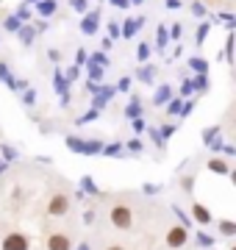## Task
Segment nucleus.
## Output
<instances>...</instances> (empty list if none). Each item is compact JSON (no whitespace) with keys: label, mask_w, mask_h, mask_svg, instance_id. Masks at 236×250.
Listing matches in <instances>:
<instances>
[{"label":"nucleus","mask_w":236,"mask_h":250,"mask_svg":"<svg viewBox=\"0 0 236 250\" xmlns=\"http://www.w3.org/2000/svg\"><path fill=\"white\" fill-rule=\"evenodd\" d=\"M47 250H70V239H67L64 233H53V236L47 239Z\"/></svg>","instance_id":"nucleus-5"},{"label":"nucleus","mask_w":236,"mask_h":250,"mask_svg":"<svg viewBox=\"0 0 236 250\" xmlns=\"http://www.w3.org/2000/svg\"><path fill=\"white\" fill-rule=\"evenodd\" d=\"M111 223L117 225V228H122V231L131 228V225H134V214H131V208H128V206H114V208H111Z\"/></svg>","instance_id":"nucleus-1"},{"label":"nucleus","mask_w":236,"mask_h":250,"mask_svg":"<svg viewBox=\"0 0 236 250\" xmlns=\"http://www.w3.org/2000/svg\"><path fill=\"white\" fill-rule=\"evenodd\" d=\"M219 231L225 233V236H234V233H236V223H219Z\"/></svg>","instance_id":"nucleus-10"},{"label":"nucleus","mask_w":236,"mask_h":250,"mask_svg":"<svg viewBox=\"0 0 236 250\" xmlns=\"http://www.w3.org/2000/svg\"><path fill=\"white\" fill-rule=\"evenodd\" d=\"M167 42V28H158V45H164Z\"/></svg>","instance_id":"nucleus-20"},{"label":"nucleus","mask_w":236,"mask_h":250,"mask_svg":"<svg viewBox=\"0 0 236 250\" xmlns=\"http://www.w3.org/2000/svg\"><path fill=\"white\" fill-rule=\"evenodd\" d=\"M53 11H56L53 0H39V14H53Z\"/></svg>","instance_id":"nucleus-9"},{"label":"nucleus","mask_w":236,"mask_h":250,"mask_svg":"<svg viewBox=\"0 0 236 250\" xmlns=\"http://www.w3.org/2000/svg\"><path fill=\"white\" fill-rule=\"evenodd\" d=\"M6 28H9V31H17V28H20V20H17V17H9V20H6Z\"/></svg>","instance_id":"nucleus-13"},{"label":"nucleus","mask_w":236,"mask_h":250,"mask_svg":"<svg viewBox=\"0 0 236 250\" xmlns=\"http://www.w3.org/2000/svg\"><path fill=\"white\" fill-rule=\"evenodd\" d=\"M128 114H131V117H137V114H139V103H137V100L131 103V108H128Z\"/></svg>","instance_id":"nucleus-21"},{"label":"nucleus","mask_w":236,"mask_h":250,"mask_svg":"<svg viewBox=\"0 0 236 250\" xmlns=\"http://www.w3.org/2000/svg\"><path fill=\"white\" fill-rule=\"evenodd\" d=\"M214 134H217V128H209V131H206V142H211V139H214Z\"/></svg>","instance_id":"nucleus-24"},{"label":"nucleus","mask_w":236,"mask_h":250,"mask_svg":"<svg viewBox=\"0 0 236 250\" xmlns=\"http://www.w3.org/2000/svg\"><path fill=\"white\" fill-rule=\"evenodd\" d=\"M192 217H195V220H197L200 225H209L211 223V214H209V208H206V206H195V208H192Z\"/></svg>","instance_id":"nucleus-6"},{"label":"nucleus","mask_w":236,"mask_h":250,"mask_svg":"<svg viewBox=\"0 0 236 250\" xmlns=\"http://www.w3.org/2000/svg\"><path fill=\"white\" fill-rule=\"evenodd\" d=\"M137 28H139V22H125V28H122V34H125V36H131L134 31H137Z\"/></svg>","instance_id":"nucleus-12"},{"label":"nucleus","mask_w":236,"mask_h":250,"mask_svg":"<svg viewBox=\"0 0 236 250\" xmlns=\"http://www.w3.org/2000/svg\"><path fill=\"white\" fill-rule=\"evenodd\" d=\"M167 6H170V9H178V6H181V0H167Z\"/></svg>","instance_id":"nucleus-26"},{"label":"nucleus","mask_w":236,"mask_h":250,"mask_svg":"<svg viewBox=\"0 0 236 250\" xmlns=\"http://www.w3.org/2000/svg\"><path fill=\"white\" fill-rule=\"evenodd\" d=\"M81 28H83V34H95L98 31V11H92L89 17L81 22Z\"/></svg>","instance_id":"nucleus-7"},{"label":"nucleus","mask_w":236,"mask_h":250,"mask_svg":"<svg viewBox=\"0 0 236 250\" xmlns=\"http://www.w3.org/2000/svg\"><path fill=\"white\" fill-rule=\"evenodd\" d=\"M178 108H181V100H173V103H170V114H175Z\"/></svg>","instance_id":"nucleus-23"},{"label":"nucleus","mask_w":236,"mask_h":250,"mask_svg":"<svg viewBox=\"0 0 236 250\" xmlns=\"http://www.w3.org/2000/svg\"><path fill=\"white\" fill-rule=\"evenodd\" d=\"M197 242H200V245H203V248H209V245H211V242H214V239H211L209 233H200V236H197Z\"/></svg>","instance_id":"nucleus-15"},{"label":"nucleus","mask_w":236,"mask_h":250,"mask_svg":"<svg viewBox=\"0 0 236 250\" xmlns=\"http://www.w3.org/2000/svg\"><path fill=\"white\" fill-rule=\"evenodd\" d=\"M209 170L217 172V175H225V172H231V170H228V164H225L222 159H211V161H209Z\"/></svg>","instance_id":"nucleus-8"},{"label":"nucleus","mask_w":236,"mask_h":250,"mask_svg":"<svg viewBox=\"0 0 236 250\" xmlns=\"http://www.w3.org/2000/svg\"><path fill=\"white\" fill-rule=\"evenodd\" d=\"M167 98H170V89H167V86H161V89H158V95H156V100L161 103V100H167Z\"/></svg>","instance_id":"nucleus-17"},{"label":"nucleus","mask_w":236,"mask_h":250,"mask_svg":"<svg viewBox=\"0 0 236 250\" xmlns=\"http://www.w3.org/2000/svg\"><path fill=\"white\" fill-rule=\"evenodd\" d=\"M183 242H186V228H183V225L170 228V233H167V245H170V248H181Z\"/></svg>","instance_id":"nucleus-4"},{"label":"nucleus","mask_w":236,"mask_h":250,"mask_svg":"<svg viewBox=\"0 0 236 250\" xmlns=\"http://www.w3.org/2000/svg\"><path fill=\"white\" fill-rule=\"evenodd\" d=\"M234 250H236V248H234Z\"/></svg>","instance_id":"nucleus-31"},{"label":"nucleus","mask_w":236,"mask_h":250,"mask_svg":"<svg viewBox=\"0 0 236 250\" xmlns=\"http://www.w3.org/2000/svg\"><path fill=\"white\" fill-rule=\"evenodd\" d=\"M81 250H86V248H81Z\"/></svg>","instance_id":"nucleus-30"},{"label":"nucleus","mask_w":236,"mask_h":250,"mask_svg":"<svg viewBox=\"0 0 236 250\" xmlns=\"http://www.w3.org/2000/svg\"><path fill=\"white\" fill-rule=\"evenodd\" d=\"M206 34H209V25L203 22V25L197 28V45H200V42H206Z\"/></svg>","instance_id":"nucleus-11"},{"label":"nucleus","mask_w":236,"mask_h":250,"mask_svg":"<svg viewBox=\"0 0 236 250\" xmlns=\"http://www.w3.org/2000/svg\"><path fill=\"white\" fill-rule=\"evenodd\" d=\"M67 208H70V200H67V195H53V200H50V206H47V211H50L53 217L67 214Z\"/></svg>","instance_id":"nucleus-2"},{"label":"nucleus","mask_w":236,"mask_h":250,"mask_svg":"<svg viewBox=\"0 0 236 250\" xmlns=\"http://www.w3.org/2000/svg\"><path fill=\"white\" fill-rule=\"evenodd\" d=\"M234 184H236V170H234Z\"/></svg>","instance_id":"nucleus-28"},{"label":"nucleus","mask_w":236,"mask_h":250,"mask_svg":"<svg viewBox=\"0 0 236 250\" xmlns=\"http://www.w3.org/2000/svg\"><path fill=\"white\" fill-rule=\"evenodd\" d=\"M192 11H195L197 17H203V14H206V6H203V3H192Z\"/></svg>","instance_id":"nucleus-14"},{"label":"nucleus","mask_w":236,"mask_h":250,"mask_svg":"<svg viewBox=\"0 0 236 250\" xmlns=\"http://www.w3.org/2000/svg\"><path fill=\"white\" fill-rule=\"evenodd\" d=\"M109 250H122V248H119V245H111V248Z\"/></svg>","instance_id":"nucleus-27"},{"label":"nucleus","mask_w":236,"mask_h":250,"mask_svg":"<svg viewBox=\"0 0 236 250\" xmlns=\"http://www.w3.org/2000/svg\"><path fill=\"white\" fill-rule=\"evenodd\" d=\"M3 250H28V239L22 233H9L3 239Z\"/></svg>","instance_id":"nucleus-3"},{"label":"nucleus","mask_w":236,"mask_h":250,"mask_svg":"<svg viewBox=\"0 0 236 250\" xmlns=\"http://www.w3.org/2000/svg\"><path fill=\"white\" fill-rule=\"evenodd\" d=\"M192 67L200 70V72H206V62H203V59H192Z\"/></svg>","instance_id":"nucleus-16"},{"label":"nucleus","mask_w":236,"mask_h":250,"mask_svg":"<svg viewBox=\"0 0 236 250\" xmlns=\"http://www.w3.org/2000/svg\"><path fill=\"white\" fill-rule=\"evenodd\" d=\"M134 3H142V0H134Z\"/></svg>","instance_id":"nucleus-29"},{"label":"nucleus","mask_w":236,"mask_h":250,"mask_svg":"<svg viewBox=\"0 0 236 250\" xmlns=\"http://www.w3.org/2000/svg\"><path fill=\"white\" fill-rule=\"evenodd\" d=\"M192 89H206V75H200V78L192 83Z\"/></svg>","instance_id":"nucleus-18"},{"label":"nucleus","mask_w":236,"mask_h":250,"mask_svg":"<svg viewBox=\"0 0 236 250\" xmlns=\"http://www.w3.org/2000/svg\"><path fill=\"white\" fill-rule=\"evenodd\" d=\"M147 53H150V50H147V45L139 47V59H147Z\"/></svg>","instance_id":"nucleus-25"},{"label":"nucleus","mask_w":236,"mask_h":250,"mask_svg":"<svg viewBox=\"0 0 236 250\" xmlns=\"http://www.w3.org/2000/svg\"><path fill=\"white\" fill-rule=\"evenodd\" d=\"M20 36H22V42H31V36H34V31H31V28H22V34H20Z\"/></svg>","instance_id":"nucleus-19"},{"label":"nucleus","mask_w":236,"mask_h":250,"mask_svg":"<svg viewBox=\"0 0 236 250\" xmlns=\"http://www.w3.org/2000/svg\"><path fill=\"white\" fill-rule=\"evenodd\" d=\"M73 6H75L78 11H83V9H86V0H73Z\"/></svg>","instance_id":"nucleus-22"}]
</instances>
